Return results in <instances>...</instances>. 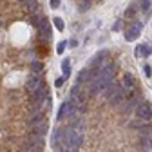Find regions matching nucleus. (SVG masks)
<instances>
[{"label":"nucleus","instance_id":"20","mask_svg":"<svg viewBox=\"0 0 152 152\" xmlns=\"http://www.w3.org/2000/svg\"><path fill=\"white\" fill-rule=\"evenodd\" d=\"M58 6H60V0H51V7L53 9H56Z\"/></svg>","mask_w":152,"mask_h":152},{"label":"nucleus","instance_id":"12","mask_svg":"<svg viewBox=\"0 0 152 152\" xmlns=\"http://www.w3.org/2000/svg\"><path fill=\"white\" fill-rule=\"evenodd\" d=\"M123 87H127V89L134 87V78H132L130 72H125V76H123Z\"/></svg>","mask_w":152,"mask_h":152},{"label":"nucleus","instance_id":"16","mask_svg":"<svg viewBox=\"0 0 152 152\" xmlns=\"http://www.w3.org/2000/svg\"><path fill=\"white\" fill-rule=\"evenodd\" d=\"M53 22H54V27L58 31H64V20H62V18H54Z\"/></svg>","mask_w":152,"mask_h":152},{"label":"nucleus","instance_id":"13","mask_svg":"<svg viewBox=\"0 0 152 152\" xmlns=\"http://www.w3.org/2000/svg\"><path fill=\"white\" fill-rule=\"evenodd\" d=\"M87 82H89V71L83 69V71H80V74H78V85L87 83Z\"/></svg>","mask_w":152,"mask_h":152},{"label":"nucleus","instance_id":"9","mask_svg":"<svg viewBox=\"0 0 152 152\" xmlns=\"http://www.w3.org/2000/svg\"><path fill=\"white\" fill-rule=\"evenodd\" d=\"M36 26H38V33H40L42 36H49L51 34V26H49L47 18H42L40 24H36Z\"/></svg>","mask_w":152,"mask_h":152},{"label":"nucleus","instance_id":"10","mask_svg":"<svg viewBox=\"0 0 152 152\" xmlns=\"http://www.w3.org/2000/svg\"><path fill=\"white\" fill-rule=\"evenodd\" d=\"M134 53H136L138 58H145V56H148V54H150V47H148V45H138Z\"/></svg>","mask_w":152,"mask_h":152},{"label":"nucleus","instance_id":"24","mask_svg":"<svg viewBox=\"0 0 152 152\" xmlns=\"http://www.w3.org/2000/svg\"><path fill=\"white\" fill-rule=\"evenodd\" d=\"M20 2H24V4H29V2H33V0H20Z\"/></svg>","mask_w":152,"mask_h":152},{"label":"nucleus","instance_id":"15","mask_svg":"<svg viewBox=\"0 0 152 152\" xmlns=\"http://www.w3.org/2000/svg\"><path fill=\"white\" fill-rule=\"evenodd\" d=\"M140 7H141V11H148L150 9V0H141V2H140Z\"/></svg>","mask_w":152,"mask_h":152},{"label":"nucleus","instance_id":"4","mask_svg":"<svg viewBox=\"0 0 152 152\" xmlns=\"http://www.w3.org/2000/svg\"><path fill=\"white\" fill-rule=\"evenodd\" d=\"M141 24L138 22V24H134V26H130V27H127L125 29V40H129V42H132V40H136V38H140V33H141Z\"/></svg>","mask_w":152,"mask_h":152},{"label":"nucleus","instance_id":"7","mask_svg":"<svg viewBox=\"0 0 152 152\" xmlns=\"http://www.w3.org/2000/svg\"><path fill=\"white\" fill-rule=\"evenodd\" d=\"M26 141L29 143V145H33V147H36V148H44V136H40V134H34V132H33V134L31 136H27L26 138Z\"/></svg>","mask_w":152,"mask_h":152},{"label":"nucleus","instance_id":"6","mask_svg":"<svg viewBox=\"0 0 152 152\" xmlns=\"http://www.w3.org/2000/svg\"><path fill=\"white\" fill-rule=\"evenodd\" d=\"M140 105V96H129L127 98V103L123 107V112L125 114H130L132 110H136V107Z\"/></svg>","mask_w":152,"mask_h":152},{"label":"nucleus","instance_id":"11","mask_svg":"<svg viewBox=\"0 0 152 152\" xmlns=\"http://www.w3.org/2000/svg\"><path fill=\"white\" fill-rule=\"evenodd\" d=\"M150 145H152V141H150V138H148V136H143V138H140V141H138L140 150H148V148H150Z\"/></svg>","mask_w":152,"mask_h":152},{"label":"nucleus","instance_id":"5","mask_svg":"<svg viewBox=\"0 0 152 152\" xmlns=\"http://www.w3.org/2000/svg\"><path fill=\"white\" fill-rule=\"evenodd\" d=\"M40 85H44V83H42V80H40V76H38V74H31L29 78H27V83H26V87H27L29 92L36 91Z\"/></svg>","mask_w":152,"mask_h":152},{"label":"nucleus","instance_id":"21","mask_svg":"<svg viewBox=\"0 0 152 152\" xmlns=\"http://www.w3.org/2000/svg\"><path fill=\"white\" fill-rule=\"evenodd\" d=\"M145 74L148 76V78L152 76V69H150V65H145Z\"/></svg>","mask_w":152,"mask_h":152},{"label":"nucleus","instance_id":"8","mask_svg":"<svg viewBox=\"0 0 152 152\" xmlns=\"http://www.w3.org/2000/svg\"><path fill=\"white\" fill-rule=\"evenodd\" d=\"M47 121L45 120H40V121H36V123H33V132L34 134H40V136H44L45 132H47Z\"/></svg>","mask_w":152,"mask_h":152},{"label":"nucleus","instance_id":"23","mask_svg":"<svg viewBox=\"0 0 152 152\" xmlns=\"http://www.w3.org/2000/svg\"><path fill=\"white\" fill-rule=\"evenodd\" d=\"M54 85H56V87H62V85H64V78H58V80L54 82Z\"/></svg>","mask_w":152,"mask_h":152},{"label":"nucleus","instance_id":"2","mask_svg":"<svg viewBox=\"0 0 152 152\" xmlns=\"http://www.w3.org/2000/svg\"><path fill=\"white\" fill-rule=\"evenodd\" d=\"M47 98V89L44 87V85H40L36 91H33L31 92V103H33V107H38L40 109V105H42V102Z\"/></svg>","mask_w":152,"mask_h":152},{"label":"nucleus","instance_id":"18","mask_svg":"<svg viewBox=\"0 0 152 152\" xmlns=\"http://www.w3.org/2000/svg\"><path fill=\"white\" fill-rule=\"evenodd\" d=\"M64 49H65V42H60L58 45H56V51L58 53H64Z\"/></svg>","mask_w":152,"mask_h":152},{"label":"nucleus","instance_id":"3","mask_svg":"<svg viewBox=\"0 0 152 152\" xmlns=\"http://www.w3.org/2000/svg\"><path fill=\"white\" fill-rule=\"evenodd\" d=\"M136 116H138L140 120H143V121L152 120V105H150L148 102H143L141 105H138V107H136Z\"/></svg>","mask_w":152,"mask_h":152},{"label":"nucleus","instance_id":"19","mask_svg":"<svg viewBox=\"0 0 152 152\" xmlns=\"http://www.w3.org/2000/svg\"><path fill=\"white\" fill-rule=\"evenodd\" d=\"M33 69H34V71H38V72H40V71H42V64H40V62H38V64L34 62V64H33Z\"/></svg>","mask_w":152,"mask_h":152},{"label":"nucleus","instance_id":"22","mask_svg":"<svg viewBox=\"0 0 152 152\" xmlns=\"http://www.w3.org/2000/svg\"><path fill=\"white\" fill-rule=\"evenodd\" d=\"M64 152H78V148H74V147H65Z\"/></svg>","mask_w":152,"mask_h":152},{"label":"nucleus","instance_id":"1","mask_svg":"<svg viewBox=\"0 0 152 152\" xmlns=\"http://www.w3.org/2000/svg\"><path fill=\"white\" fill-rule=\"evenodd\" d=\"M129 94H130V89H127V87H118V89L109 96V102H110L112 105H118L120 102H123V100L129 98Z\"/></svg>","mask_w":152,"mask_h":152},{"label":"nucleus","instance_id":"14","mask_svg":"<svg viewBox=\"0 0 152 152\" xmlns=\"http://www.w3.org/2000/svg\"><path fill=\"white\" fill-rule=\"evenodd\" d=\"M62 72H64L65 76H69V72H71V62H69V58L62 62Z\"/></svg>","mask_w":152,"mask_h":152},{"label":"nucleus","instance_id":"17","mask_svg":"<svg viewBox=\"0 0 152 152\" xmlns=\"http://www.w3.org/2000/svg\"><path fill=\"white\" fill-rule=\"evenodd\" d=\"M87 7H89V0H82V2H80V9L87 11Z\"/></svg>","mask_w":152,"mask_h":152}]
</instances>
